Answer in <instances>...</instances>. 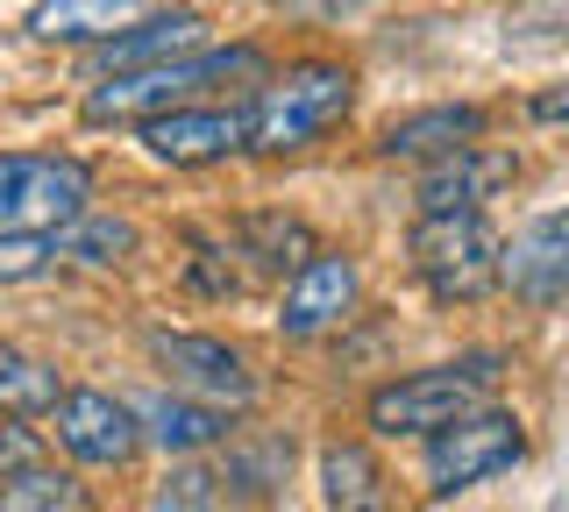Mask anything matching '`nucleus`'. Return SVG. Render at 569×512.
<instances>
[{
    "label": "nucleus",
    "instance_id": "23",
    "mask_svg": "<svg viewBox=\"0 0 569 512\" xmlns=\"http://www.w3.org/2000/svg\"><path fill=\"white\" fill-rule=\"evenodd\" d=\"M213 484L221 476H207V470H178L164 491H157V505L150 512H213Z\"/></svg>",
    "mask_w": 569,
    "mask_h": 512
},
{
    "label": "nucleus",
    "instance_id": "12",
    "mask_svg": "<svg viewBox=\"0 0 569 512\" xmlns=\"http://www.w3.org/2000/svg\"><path fill=\"white\" fill-rule=\"evenodd\" d=\"M498 278H506L527 307H562V292H569V221L541 214L512 242V257H498Z\"/></svg>",
    "mask_w": 569,
    "mask_h": 512
},
{
    "label": "nucleus",
    "instance_id": "15",
    "mask_svg": "<svg viewBox=\"0 0 569 512\" xmlns=\"http://www.w3.org/2000/svg\"><path fill=\"white\" fill-rule=\"evenodd\" d=\"M129 413H136V428L150 434V441H164V449H207V441L228 434L221 405H200V399H186V392H157V399L129 405Z\"/></svg>",
    "mask_w": 569,
    "mask_h": 512
},
{
    "label": "nucleus",
    "instance_id": "24",
    "mask_svg": "<svg viewBox=\"0 0 569 512\" xmlns=\"http://www.w3.org/2000/svg\"><path fill=\"white\" fill-rule=\"evenodd\" d=\"M29 463H43V441H36L29 428H0V476H14Z\"/></svg>",
    "mask_w": 569,
    "mask_h": 512
},
{
    "label": "nucleus",
    "instance_id": "8",
    "mask_svg": "<svg viewBox=\"0 0 569 512\" xmlns=\"http://www.w3.org/2000/svg\"><path fill=\"white\" fill-rule=\"evenodd\" d=\"M142 143L164 164H221L249 143V114L236 108H164L142 114Z\"/></svg>",
    "mask_w": 569,
    "mask_h": 512
},
{
    "label": "nucleus",
    "instance_id": "2",
    "mask_svg": "<svg viewBox=\"0 0 569 512\" xmlns=\"http://www.w3.org/2000/svg\"><path fill=\"white\" fill-rule=\"evenodd\" d=\"M349 100H356L349 64H328V58L292 64L284 79H271L257 93V108H249V143L242 150H263V157L307 150V143H320V135L349 114Z\"/></svg>",
    "mask_w": 569,
    "mask_h": 512
},
{
    "label": "nucleus",
    "instance_id": "7",
    "mask_svg": "<svg viewBox=\"0 0 569 512\" xmlns=\"http://www.w3.org/2000/svg\"><path fill=\"white\" fill-rule=\"evenodd\" d=\"M150 363L171 378V392L200 399V405H221V413H242L249 399H257V384H249L242 357L228 342H213V334H150Z\"/></svg>",
    "mask_w": 569,
    "mask_h": 512
},
{
    "label": "nucleus",
    "instance_id": "4",
    "mask_svg": "<svg viewBox=\"0 0 569 512\" xmlns=\"http://www.w3.org/2000/svg\"><path fill=\"white\" fill-rule=\"evenodd\" d=\"M498 384V357H462V363H441V370H413V378L370 392V428L378 434H435L449 420L477 413Z\"/></svg>",
    "mask_w": 569,
    "mask_h": 512
},
{
    "label": "nucleus",
    "instance_id": "3",
    "mask_svg": "<svg viewBox=\"0 0 569 512\" xmlns=\"http://www.w3.org/2000/svg\"><path fill=\"white\" fill-rule=\"evenodd\" d=\"M498 235L477 214H420L413 228V271L441 307H477L485 292H498Z\"/></svg>",
    "mask_w": 569,
    "mask_h": 512
},
{
    "label": "nucleus",
    "instance_id": "19",
    "mask_svg": "<svg viewBox=\"0 0 569 512\" xmlns=\"http://www.w3.org/2000/svg\"><path fill=\"white\" fill-rule=\"evenodd\" d=\"M0 512H93L79 476L50 470V463H29L14 476H0Z\"/></svg>",
    "mask_w": 569,
    "mask_h": 512
},
{
    "label": "nucleus",
    "instance_id": "22",
    "mask_svg": "<svg viewBox=\"0 0 569 512\" xmlns=\"http://www.w3.org/2000/svg\"><path fill=\"white\" fill-rule=\"evenodd\" d=\"M58 263V235H36V228H14L0 235V285H29Z\"/></svg>",
    "mask_w": 569,
    "mask_h": 512
},
{
    "label": "nucleus",
    "instance_id": "13",
    "mask_svg": "<svg viewBox=\"0 0 569 512\" xmlns=\"http://www.w3.org/2000/svg\"><path fill=\"white\" fill-rule=\"evenodd\" d=\"M207 22L192 8L178 14H157V22H136V29H114V37H100L93 50V72H136V64H164L178 50H200Z\"/></svg>",
    "mask_w": 569,
    "mask_h": 512
},
{
    "label": "nucleus",
    "instance_id": "20",
    "mask_svg": "<svg viewBox=\"0 0 569 512\" xmlns=\"http://www.w3.org/2000/svg\"><path fill=\"white\" fill-rule=\"evenodd\" d=\"M136 250V228L129 221H93V214H71L64 228H58V257H71V263H121Z\"/></svg>",
    "mask_w": 569,
    "mask_h": 512
},
{
    "label": "nucleus",
    "instance_id": "9",
    "mask_svg": "<svg viewBox=\"0 0 569 512\" xmlns=\"http://www.w3.org/2000/svg\"><path fill=\"white\" fill-rule=\"evenodd\" d=\"M58 441H64V455H79V463H93V470H121L136 455V413L121 399H107V392H64L58 405Z\"/></svg>",
    "mask_w": 569,
    "mask_h": 512
},
{
    "label": "nucleus",
    "instance_id": "10",
    "mask_svg": "<svg viewBox=\"0 0 569 512\" xmlns=\"http://www.w3.org/2000/svg\"><path fill=\"white\" fill-rule=\"evenodd\" d=\"M512 179H520V157L512 150H485V143L449 150L420 171V214H470V207H485Z\"/></svg>",
    "mask_w": 569,
    "mask_h": 512
},
{
    "label": "nucleus",
    "instance_id": "21",
    "mask_svg": "<svg viewBox=\"0 0 569 512\" xmlns=\"http://www.w3.org/2000/svg\"><path fill=\"white\" fill-rule=\"evenodd\" d=\"M242 257L257 263V271H299V263L313 257V242H307V228H299V221L263 214V221L242 228Z\"/></svg>",
    "mask_w": 569,
    "mask_h": 512
},
{
    "label": "nucleus",
    "instance_id": "5",
    "mask_svg": "<svg viewBox=\"0 0 569 512\" xmlns=\"http://www.w3.org/2000/svg\"><path fill=\"white\" fill-rule=\"evenodd\" d=\"M86 200H93V171L79 157L0 150V235H14V228L58 235L71 214H86Z\"/></svg>",
    "mask_w": 569,
    "mask_h": 512
},
{
    "label": "nucleus",
    "instance_id": "6",
    "mask_svg": "<svg viewBox=\"0 0 569 512\" xmlns=\"http://www.w3.org/2000/svg\"><path fill=\"white\" fill-rule=\"evenodd\" d=\"M520 455H527L520 420L477 405V413H462V420H449V428L427 434V491H435V499H456V491H470V484H485V476L512 470Z\"/></svg>",
    "mask_w": 569,
    "mask_h": 512
},
{
    "label": "nucleus",
    "instance_id": "18",
    "mask_svg": "<svg viewBox=\"0 0 569 512\" xmlns=\"http://www.w3.org/2000/svg\"><path fill=\"white\" fill-rule=\"evenodd\" d=\"M58 399H64L58 370H50L43 357H29V349L0 342V413H8V420H36V413H50Z\"/></svg>",
    "mask_w": 569,
    "mask_h": 512
},
{
    "label": "nucleus",
    "instance_id": "14",
    "mask_svg": "<svg viewBox=\"0 0 569 512\" xmlns=\"http://www.w3.org/2000/svg\"><path fill=\"white\" fill-rule=\"evenodd\" d=\"M477 135H485V114H477V108H420V114L391 121L378 150L385 157H420V164H435V157H449V150H470Z\"/></svg>",
    "mask_w": 569,
    "mask_h": 512
},
{
    "label": "nucleus",
    "instance_id": "16",
    "mask_svg": "<svg viewBox=\"0 0 569 512\" xmlns=\"http://www.w3.org/2000/svg\"><path fill=\"white\" fill-rule=\"evenodd\" d=\"M129 14H136V0H36L29 37H43V43H93V37H114Z\"/></svg>",
    "mask_w": 569,
    "mask_h": 512
},
{
    "label": "nucleus",
    "instance_id": "11",
    "mask_svg": "<svg viewBox=\"0 0 569 512\" xmlns=\"http://www.w3.org/2000/svg\"><path fill=\"white\" fill-rule=\"evenodd\" d=\"M349 307H356V263L335 257V250H313V257L292 271V285H284L278 328L292 334V342H307V334H328Z\"/></svg>",
    "mask_w": 569,
    "mask_h": 512
},
{
    "label": "nucleus",
    "instance_id": "17",
    "mask_svg": "<svg viewBox=\"0 0 569 512\" xmlns=\"http://www.w3.org/2000/svg\"><path fill=\"white\" fill-rule=\"evenodd\" d=\"M320 491H328L335 512H385V470L370 463L363 441H335L320 455Z\"/></svg>",
    "mask_w": 569,
    "mask_h": 512
},
{
    "label": "nucleus",
    "instance_id": "1",
    "mask_svg": "<svg viewBox=\"0 0 569 512\" xmlns=\"http://www.w3.org/2000/svg\"><path fill=\"white\" fill-rule=\"evenodd\" d=\"M263 72V50L228 43V50H178L164 64H136V72H107V86L86 93V121H142V114H164L186 108L200 86H228V79H257Z\"/></svg>",
    "mask_w": 569,
    "mask_h": 512
}]
</instances>
